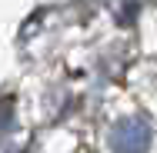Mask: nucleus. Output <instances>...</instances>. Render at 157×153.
Returning a JSON list of instances; mask_svg holds the SVG:
<instances>
[{
  "instance_id": "f257e3e1",
  "label": "nucleus",
  "mask_w": 157,
  "mask_h": 153,
  "mask_svg": "<svg viewBox=\"0 0 157 153\" xmlns=\"http://www.w3.org/2000/svg\"><path fill=\"white\" fill-rule=\"evenodd\" d=\"M151 140H154V130L140 117H127V120L114 123V130L107 137V143H110L114 153H144L151 147Z\"/></svg>"
}]
</instances>
